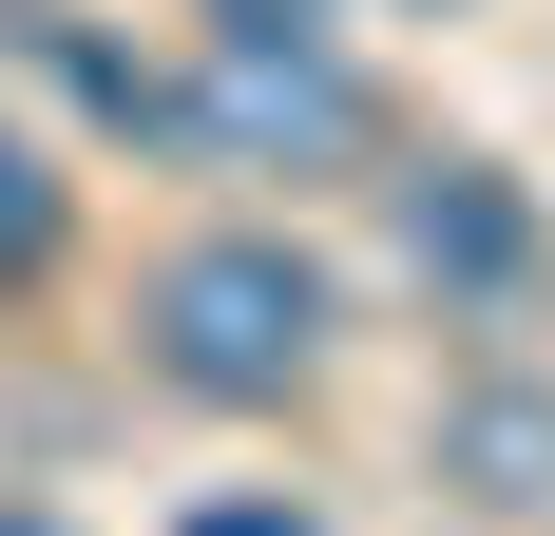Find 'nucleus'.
Listing matches in <instances>:
<instances>
[{
    "label": "nucleus",
    "mask_w": 555,
    "mask_h": 536,
    "mask_svg": "<svg viewBox=\"0 0 555 536\" xmlns=\"http://www.w3.org/2000/svg\"><path fill=\"white\" fill-rule=\"evenodd\" d=\"M57 230H77V192H57V154L0 115V288H39V268H57Z\"/></svg>",
    "instance_id": "39448f33"
},
{
    "label": "nucleus",
    "mask_w": 555,
    "mask_h": 536,
    "mask_svg": "<svg viewBox=\"0 0 555 536\" xmlns=\"http://www.w3.org/2000/svg\"><path fill=\"white\" fill-rule=\"evenodd\" d=\"M441 480L479 498V518H555V403L537 383H460L441 403Z\"/></svg>",
    "instance_id": "20e7f679"
},
{
    "label": "nucleus",
    "mask_w": 555,
    "mask_h": 536,
    "mask_svg": "<svg viewBox=\"0 0 555 536\" xmlns=\"http://www.w3.org/2000/svg\"><path fill=\"white\" fill-rule=\"evenodd\" d=\"M364 135H384V97L326 20H211L172 77V154H211V173H345Z\"/></svg>",
    "instance_id": "f03ea898"
},
{
    "label": "nucleus",
    "mask_w": 555,
    "mask_h": 536,
    "mask_svg": "<svg viewBox=\"0 0 555 536\" xmlns=\"http://www.w3.org/2000/svg\"><path fill=\"white\" fill-rule=\"evenodd\" d=\"M134 326H154V383H172V403H230V422H249V403H287V383L345 345V288L287 250V230H192Z\"/></svg>",
    "instance_id": "f257e3e1"
},
{
    "label": "nucleus",
    "mask_w": 555,
    "mask_h": 536,
    "mask_svg": "<svg viewBox=\"0 0 555 536\" xmlns=\"http://www.w3.org/2000/svg\"><path fill=\"white\" fill-rule=\"evenodd\" d=\"M192 20H326V0H192Z\"/></svg>",
    "instance_id": "0eeeda50"
},
{
    "label": "nucleus",
    "mask_w": 555,
    "mask_h": 536,
    "mask_svg": "<svg viewBox=\"0 0 555 536\" xmlns=\"http://www.w3.org/2000/svg\"><path fill=\"white\" fill-rule=\"evenodd\" d=\"M172 536H307V518H287V498H192Z\"/></svg>",
    "instance_id": "423d86ee"
},
{
    "label": "nucleus",
    "mask_w": 555,
    "mask_h": 536,
    "mask_svg": "<svg viewBox=\"0 0 555 536\" xmlns=\"http://www.w3.org/2000/svg\"><path fill=\"white\" fill-rule=\"evenodd\" d=\"M402 20H460V0H402Z\"/></svg>",
    "instance_id": "1a4fd4ad"
},
{
    "label": "nucleus",
    "mask_w": 555,
    "mask_h": 536,
    "mask_svg": "<svg viewBox=\"0 0 555 536\" xmlns=\"http://www.w3.org/2000/svg\"><path fill=\"white\" fill-rule=\"evenodd\" d=\"M384 212H402V268H422V288H441L460 326L537 288V192H517L499 154H422V173L384 192Z\"/></svg>",
    "instance_id": "7ed1b4c3"
},
{
    "label": "nucleus",
    "mask_w": 555,
    "mask_h": 536,
    "mask_svg": "<svg viewBox=\"0 0 555 536\" xmlns=\"http://www.w3.org/2000/svg\"><path fill=\"white\" fill-rule=\"evenodd\" d=\"M0 536H57V518H39V498H0Z\"/></svg>",
    "instance_id": "6e6552de"
}]
</instances>
